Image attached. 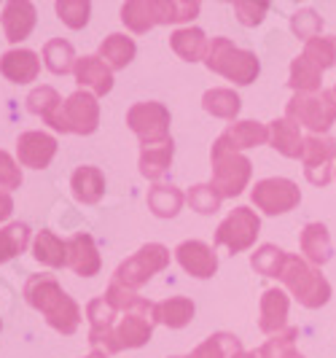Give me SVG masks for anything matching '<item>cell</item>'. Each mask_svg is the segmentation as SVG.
<instances>
[{
  "label": "cell",
  "mask_w": 336,
  "mask_h": 358,
  "mask_svg": "<svg viewBox=\"0 0 336 358\" xmlns=\"http://www.w3.org/2000/svg\"><path fill=\"white\" fill-rule=\"evenodd\" d=\"M24 299L59 334H73L81 323V307L65 294V288L57 283L54 275H33L24 283Z\"/></svg>",
  "instance_id": "6da1fadb"
},
{
  "label": "cell",
  "mask_w": 336,
  "mask_h": 358,
  "mask_svg": "<svg viewBox=\"0 0 336 358\" xmlns=\"http://www.w3.org/2000/svg\"><path fill=\"white\" fill-rule=\"evenodd\" d=\"M196 0H129L122 6V22L132 33H148L156 24H177L199 14Z\"/></svg>",
  "instance_id": "7a4b0ae2"
},
{
  "label": "cell",
  "mask_w": 336,
  "mask_h": 358,
  "mask_svg": "<svg viewBox=\"0 0 336 358\" xmlns=\"http://www.w3.org/2000/svg\"><path fill=\"white\" fill-rule=\"evenodd\" d=\"M205 65L207 71L218 73L224 78H229L240 87H248L258 78L261 73V62L258 57L248 49H240L231 43V38H212L210 46H207V57H205Z\"/></svg>",
  "instance_id": "3957f363"
},
{
  "label": "cell",
  "mask_w": 336,
  "mask_h": 358,
  "mask_svg": "<svg viewBox=\"0 0 336 358\" xmlns=\"http://www.w3.org/2000/svg\"><path fill=\"white\" fill-rule=\"evenodd\" d=\"M280 280L293 294V299L299 305L309 307V310H318V307L328 305V299H331V283L320 275V267L309 264L304 256L288 253Z\"/></svg>",
  "instance_id": "277c9868"
},
{
  "label": "cell",
  "mask_w": 336,
  "mask_h": 358,
  "mask_svg": "<svg viewBox=\"0 0 336 358\" xmlns=\"http://www.w3.org/2000/svg\"><path fill=\"white\" fill-rule=\"evenodd\" d=\"M285 119L296 127L312 129V135H326L336 122L334 90H323L318 94H293L285 106Z\"/></svg>",
  "instance_id": "5b68a950"
},
{
  "label": "cell",
  "mask_w": 336,
  "mask_h": 358,
  "mask_svg": "<svg viewBox=\"0 0 336 358\" xmlns=\"http://www.w3.org/2000/svg\"><path fill=\"white\" fill-rule=\"evenodd\" d=\"M212 162V180L210 186L221 194V197H240L250 183L253 176V164L245 154H237V151H210Z\"/></svg>",
  "instance_id": "8992f818"
},
{
  "label": "cell",
  "mask_w": 336,
  "mask_h": 358,
  "mask_svg": "<svg viewBox=\"0 0 336 358\" xmlns=\"http://www.w3.org/2000/svg\"><path fill=\"white\" fill-rule=\"evenodd\" d=\"M167 267H170V251L161 243H148V245H143L140 251L132 253L126 262H122L116 267L113 280L119 286L135 291V288L145 286L156 272H161V269Z\"/></svg>",
  "instance_id": "52a82bcc"
},
{
  "label": "cell",
  "mask_w": 336,
  "mask_h": 358,
  "mask_svg": "<svg viewBox=\"0 0 336 358\" xmlns=\"http://www.w3.org/2000/svg\"><path fill=\"white\" fill-rule=\"evenodd\" d=\"M126 127L140 138L143 145H159L173 141L170 138V110L154 103V100H145V103H135V106L126 110Z\"/></svg>",
  "instance_id": "ba28073f"
},
{
  "label": "cell",
  "mask_w": 336,
  "mask_h": 358,
  "mask_svg": "<svg viewBox=\"0 0 336 358\" xmlns=\"http://www.w3.org/2000/svg\"><path fill=\"white\" fill-rule=\"evenodd\" d=\"M258 232H261V218L256 215V210L240 205V208H234L218 224V229H215V245H224L229 253H242L256 243Z\"/></svg>",
  "instance_id": "9c48e42d"
},
{
  "label": "cell",
  "mask_w": 336,
  "mask_h": 358,
  "mask_svg": "<svg viewBox=\"0 0 336 358\" xmlns=\"http://www.w3.org/2000/svg\"><path fill=\"white\" fill-rule=\"evenodd\" d=\"M304 176L312 186H328L334 178V162H336V141L328 135H307L304 138Z\"/></svg>",
  "instance_id": "30bf717a"
},
{
  "label": "cell",
  "mask_w": 336,
  "mask_h": 358,
  "mask_svg": "<svg viewBox=\"0 0 336 358\" xmlns=\"http://www.w3.org/2000/svg\"><path fill=\"white\" fill-rule=\"evenodd\" d=\"M250 199L266 215H283L293 208H299L301 192L291 178H264L253 186Z\"/></svg>",
  "instance_id": "8fae6325"
},
{
  "label": "cell",
  "mask_w": 336,
  "mask_h": 358,
  "mask_svg": "<svg viewBox=\"0 0 336 358\" xmlns=\"http://www.w3.org/2000/svg\"><path fill=\"white\" fill-rule=\"evenodd\" d=\"M116 313H119V310L110 305L105 296L92 299V302L87 305L89 342H92V348L105 350L108 356L119 353V348H116V337H113V331H116Z\"/></svg>",
  "instance_id": "7c38bea8"
},
{
  "label": "cell",
  "mask_w": 336,
  "mask_h": 358,
  "mask_svg": "<svg viewBox=\"0 0 336 358\" xmlns=\"http://www.w3.org/2000/svg\"><path fill=\"white\" fill-rule=\"evenodd\" d=\"M54 154H57V141H54L49 132L30 129V132H22L17 138V157L22 167L46 170L52 164Z\"/></svg>",
  "instance_id": "4fadbf2b"
},
{
  "label": "cell",
  "mask_w": 336,
  "mask_h": 358,
  "mask_svg": "<svg viewBox=\"0 0 336 358\" xmlns=\"http://www.w3.org/2000/svg\"><path fill=\"white\" fill-rule=\"evenodd\" d=\"M269 143V124H261V122H234L231 127H226L218 138L212 148L218 151H245V148H256V145Z\"/></svg>",
  "instance_id": "5bb4252c"
},
{
  "label": "cell",
  "mask_w": 336,
  "mask_h": 358,
  "mask_svg": "<svg viewBox=\"0 0 336 358\" xmlns=\"http://www.w3.org/2000/svg\"><path fill=\"white\" fill-rule=\"evenodd\" d=\"M65 119L75 135H92L100 127V103L97 97L87 90L73 92L65 100Z\"/></svg>",
  "instance_id": "9a60e30c"
},
{
  "label": "cell",
  "mask_w": 336,
  "mask_h": 358,
  "mask_svg": "<svg viewBox=\"0 0 336 358\" xmlns=\"http://www.w3.org/2000/svg\"><path fill=\"white\" fill-rule=\"evenodd\" d=\"M27 110L30 113H36L41 116L46 124L57 129V132H71V127H68V119H65V103H62V97H59V92L54 90V87H38L27 94Z\"/></svg>",
  "instance_id": "2e32d148"
},
{
  "label": "cell",
  "mask_w": 336,
  "mask_h": 358,
  "mask_svg": "<svg viewBox=\"0 0 336 358\" xmlns=\"http://www.w3.org/2000/svg\"><path fill=\"white\" fill-rule=\"evenodd\" d=\"M175 259L189 275H194L199 280L212 278L218 272V256L202 240H186V243H180L175 248Z\"/></svg>",
  "instance_id": "e0dca14e"
},
{
  "label": "cell",
  "mask_w": 336,
  "mask_h": 358,
  "mask_svg": "<svg viewBox=\"0 0 336 358\" xmlns=\"http://www.w3.org/2000/svg\"><path fill=\"white\" fill-rule=\"evenodd\" d=\"M288 307L291 299L283 288H266L264 296H261V318H258V329L275 337L288 329Z\"/></svg>",
  "instance_id": "ac0fdd59"
},
{
  "label": "cell",
  "mask_w": 336,
  "mask_h": 358,
  "mask_svg": "<svg viewBox=\"0 0 336 358\" xmlns=\"http://www.w3.org/2000/svg\"><path fill=\"white\" fill-rule=\"evenodd\" d=\"M68 267L81 278H92L100 272L103 259H100V251L89 234L78 232L68 240Z\"/></svg>",
  "instance_id": "d6986e66"
},
{
  "label": "cell",
  "mask_w": 336,
  "mask_h": 358,
  "mask_svg": "<svg viewBox=\"0 0 336 358\" xmlns=\"http://www.w3.org/2000/svg\"><path fill=\"white\" fill-rule=\"evenodd\" d=\"M75 81L81 90H92L94 97H103L108 92L113 90V73L108 68L100 57H81L75 62Z\"/></svg>",
  "instance_id": "ffe728a7"
},
{
  "label": "cell",
  "mask_w": 336,
  "mask_h": 358,
  "mask_svg": "<svg viewBox=\"0 0 336 358\" xmlns=\"http://www.w3.org/2000/svg\"><path fill=\"white\" fill-rule=\"evenodd\" d=\"M36 27V6L30 0H11L3 8V33L6 41L19 43L33 33Z\"/></svg>",
  "instance_id": "44dd1931"
},
{
  "label": "cell",
  "mask_w": 336,
  "mask_h": 358,
  "mask_svg": "<svg viewBox=\"0 0 336 358\" xmlns=\"http://www.w3.org/2000/svg\"><path fill=\"white\" fill-rule=\"evenodd\" d=\"M0 73L11 84H30L41 73V59L30 49H11L0 57Z\"/></svg>",
  "instance_id": "7402d4cb"
},
{
  "label": "cell",
  "mask_w": 336,
  "mask_h": 358,
  "mask_svg": "<svg viewBox=\"0 0 336 358\" xmlns=\"http://www.w3.org/2000/svg\"><path fill=\"white\" fill-rule=\"evenodd\" d=\"M299 245H301L304 259H307L309 264H315V267L328 264L331 256H334L331 234H328V229H326V224H318V221H315V224H307V227L301 229Z\"/></svg>",
  "instance_id": "603a6c76"
},
{
  "label": "cell",
  "mask_w": 336,
  "mask_h": 358,
  "mask_svg": "<svg viewBox=\"0 0 336 358\" xmlns=\"http://www.w3.org/2000/svg\"><path fill=\"white\" fill-rule=\"evenodd\" d=\"M151 334H154V321L140 313H124V318L116 323V331H113L119 350L143 348L145 342H151Z\"/></svg>",
  "instance_id": "cb8c5ba5"
},
{
  "label": "cell",
  "mask_w": 336,
  "mask_h": 358,
  "mask_svg": "<svg viewBox=\"0 0 336 358\" xmlns=\"http://www.w3.org/2000/svg\"><path fill=\"white\" fill-rule=\"evenodd\" d=\"M71 189L73 197L84 205H97L103 194H105V176L100 167L92 164H81L75 167V173L71 176Z\"/></svg>",
  "instance_id": "d4e9b609"
},
{
  "label": "cell",
  "mask_w": 336,
  "mask_h": 358,
  "mask_svg": "<svg viewBox=\"0 0 336 358\" xmlns=\"http://www.w3.org/2000/svg\"><path fill=\"white\" fill-rule=\"evenodd\" d=\"M269 143L288 159H299L301 151H304V135L293 122L275 119V122H269Z\"/></svg>",
  "instance_id": "484cf974"
},
{
  "label": "cell",
  "mask_w": 336,
  "mask_h": 358,
  "mask_svg": "<svg viewBox=\"0 0 336 358\" xmlns=\"http://www.w3.org/2000/svg\"><path fill=\"white\" fill-rule=\"evenodd\" d=\"M170 46H173V52H175L180 59H186V62H199V59L207 57L210 41L205 36V30H199V27H180V30H175V33L170 36Z\"/></svg>",
  "instance_id": "4316f807"
},
{
  "label": "cell",
  "mask_w": 336,
  "mask_h": 358,
  "mask_svg": "<svg viewBox=\"0 0 336 358\" xmlns=\"http://www.w3.org/2000/svg\"><path fill=\"white\" fill-rule=\"evenodd\" d=\"M173 157H175V145L173 141L159 145H143L140 148V159H138V167H140V176L148 180H159L170 164H173Z\"/></svg>",
  "instance_id": "83f0119b"
},
{
  "label": "cell",
  "mask_w": 336,
  "mask_h": 358,
  "mask_svg": "<svg viewBox=\"0 0 336 358\" xmlns=\"http://www.w3.org/2000/svg\"><path fill=\"white\" fill-rule=\"evenodd\" d=\"M288 87L293 90V94H318L323 92V71L312 59H307L304 54H299L293 62H291V78H288Z\"/></svg>",
  "instance_id": "f1b7e54d"
},
{
  "label": "cell",
  "mask_w": 336,
  "mask_h": 358,
  "mask_svg": "<svg viewBox=\"0 0 336 358\" xmlns=\"http://www.w3.org/2000/svg\"><path fill=\"white\" fill-rule=\"evenodd\" d=\"M135 52H138V46H135V41L124 33H110V36L100 43V59L105 62L110 71H124L126 65L135 59Z\"/></svg>",
  "instance_id": "f546056e"
},
{
  "label": "cell",
  "mask_w": 336,
  "mask_h": 358,
  "mask_svg": "<svg viewBox=\"0 0 336 358\" xmlns=\"http://www.w3.org/2000/svg\"><path fill=\"white\" fill-rule=\"evenodd\" d=\"M191 318H194V302L186 296H170L164 302H156L151 315L154 323L170 326V329H183L186 323H191Z\"/></svg>",
  "instance_id": "4dcf8cb0"
},
{
  "label": "cell",
  "mask_w": 336,
  "mask_h": 358,
  "mask_svg": "<svg viewBox=\"0 0 336 358\" xmlns=\"http://www.w3.org/2000/svg\"><path fill=\"white\" fill-rule=\"evenodd\" d=\"M148 208H151V213L159 215V218H175L180 213V208H183V192L173 186V183H156V186H151L148 189Z\"/></svg>",
  "instance_id": "1f68e13d"
},
{
  "label": "cell",
  "mask_w": 336,
  "mask_h": 358,
  "mask_svg": "<svg viewBox=\"0 0 336 358\" xmlns=\"http://www.w3.org/2000/svg\"><path fill=\"white\" fill-rule=\"evenodd\" d=\"M33 256L46 267H68V243H62L54 232L43 229L33 240Z\"/></svg>",
  "instance_id": "d6a6232c"
},
{
  "label": "cell",
  "mask_w": 336,
  "mask_h": 358,
  "mask_svg": "<svg viewBox=\"0 0 336 358\" xmlns=\"http://www.w3.org/2000/svg\"><path fill=\"white\" fill-rule=\"evenodd\" d=\"M202 108L210 116H215V119H229V122H234L237 113H240V108H242V100H240V94L234 90L218 87V90H207L202 94Z\"/></svg>",
  "instance_id": "836d02e7"
},
{
  "label": "cell",
  "mask_w": 336,
  "mask_h": 358,
  "mask_svg": "<svg viewBox=\"0 0 336 358\" xmlns=\"http://www.w3.org/2000/svg\"><path fill=\"white\" fill-rule=\"evenodd\" d=\"M237 353H242V342L237 340L234 334L218 331V334L207 337L202 345H196L189 356L180 358H234Z\"/></svg>",
  "instance_id": "e575fe53"
},
{
  "label": "cell",
  "mask_w": 336,
  "mask_h": 358,
  "mask_svg": "<svg viewBox=\"0 0 336 358\" xmlns=\"http://www.w3.org/2000/svg\"><path fill=\"white\" fill-rule=\"evenodd\" d=\"M43 62L54 76H65V73L75 71V52L65 38H52L46 46H43Z\"/></svg>",
  "instance_id": "d590c367"
},
{
  "label": "cell",
  "mask_w": 336,
  "mask_h": 358,
  "mask_svg": "<svg viewBox=\"0 0 336 358\" xmlns=\"http://www.w3.org/2000/svg\"><path fill=\"white\" fill-rule=\"evenodd\" d=\"M105 299L116 307L119 313H140V315H154V305H151L148 299L138 296V294H135V291H129V288L119 286L116 280H110V286H108V291H105Z\"/></svg>",
  "instance_id": "8d00e7d4"
},
{
  "label": "cell",
  "mask_w": 336,
  "mask_h": 358,
  "mask_svg": "<svg viewBox=\"0 0 336 358\" xmlns=\"http://www.w3.org/2000/svg\"><path fill=\"white\" fill-rule=\"evenodd\" d=\"M27 245H30V227L27 224L17 221V224H8L6 229H0V264L24 253Z\"/></svg>",
  "instance_id": "74e56055"
},
{
  "label": "cell",
  "mask_w": 336,
  "mask_h": 358,
  "mask_svg": "<svg viewBox=\"0 0 336 358\" xmlns=\"http://www.w3.org/2000/svg\"><path fill=\"white\" fill-rule=\"evenodd\" d=\"M285 259H288V253L283 248L266 243V245H261L258 251L250 256V264H253V269L258 275H264V278H280L285 269Z\"/></svg>",
  "instance_id": "f35d334b"
},
{
  "label": "cell",
  "mask_w": 336,
  "mask_h": 358,
  "mask_svg": "<svg viewBox=\"0 0 336 358\" xmlns=\"http://www.w3.org/2000/svg\"><path fill=\"white\" fill-rule=\"evenodd\" d=\"M296 337H299V329L288 326L285 331L269 337L258 348V358H299V353H296Z\"/></svg>",
  "instance_id": "ab89813d"
},
{
  "label": "cell",
  "mask_w": 336,
  "mask_h": 358,
  "mask_svg": "<svg viewBox=\"0 0 336 358\" xmlns=\"http://www.w3.org/2000/svg\"><path fill=\"white\" fill-rule=\"evenodd\" d=\"M304 57L312 59L320 71H328L336 65V36H318L304 43Z\"/></svg>",
  "instance_id": "60d3db41"
},
{
  "label": "cell",
  "mask_w": 336,
  "mask_h": 358,
  "mask_svg": "<svg viewBox=\"0 0 336 358\" xmlns=\"http://www.w3.org/2000/svg\"><path fill=\"white\" fill-rule=\"evenodd\" d=\"M54 8H57L59 19H62L71 30H81V27H87L92 3H89V0H57Z\"/></svg>",
  "instance_id": "b9f144b4"
},
{
  "label": "cell",
  "mask_w": 336,
  "mask_h": 358,
  "mask_svg": "<svg viewBox=\"0 0 336 358\" xmlns=\"http://www.w3.org/2000/svg\"><path fill=\"white\" fill-rule=\"evenodd\" d=\"M291 30H293V36L299 38V41H312V38L320 36V30H323V17H320L318 11H312V8H301L296 11L293 17H291Z\"/></svg>",
  "instance_id": "7bdbcfd3"
},
{
  "label": "cell",
  "mask_w": 336,
  "mask_h": 358,
  "mask_svg": "<svg viewBox=\"0 0 336 358\" xmlns=\"http://www.w3.org/2000/svg\"><path fill=\"white\" fill-rule=\"evenodd\" d=\"M186 199H189V205L194 208L196 213H202V215L215 213V210L221 208V202H224V197L212 189L210 183H196V186H191Z\"/></svg>",
  "instance_id": "ee69618b"
},
{
  "label": "cell",
  "mask_w": 336,
  "mask_h": 358,
  "mask_svg": "<svg viewBox=\"0 0 336 358\" xmlns=\"http://www.w3.org/2000/svg\"><path fill=\"white\" fill-rule=\"evenodd\" d=\"M266 11H269V6H266V3H256V0H237V3H234V14L240 19V24H245V27L261 24L266 17Z\"/></svg>",
  "instance_id": "f6af8a7d"
},
{
  "label": "cell",
  "mask_w": 336,
  "mask_h": 358,
  "mask_svg": "<svg viewBox=\"0 0 336 358\" xmlns=\"http://www.w3.org/2000/svg\"><path fill=\"white\" fill-rule=\"evenodd\" d=\"M22 186V167H19L14 157L8 151H0V189L11 192Z\"/></svg>",
  "instance_id": "bcb514c9"
},
{
  "label": "cell",
  "mask_w": 336,
  "mask_h": 358,
  "mask_svg": "<svg viewBox=\"0 0 336 358\" xmlns=\"http://www.w3.org/2000/svg\"><path fill=\"white\" fill-rule=\"evenodd\" d=\"M11 213H14V199L8 192H0V221H6Z\"/></svg>",
  "instance_id": "7dc6e473"
},
{
  "label": "cell",
  "mask_w": 336,
  "mask_h": 358,
  "mask_svg": "<svg viewBox=\"0 0 336 358\" xmlns=\"http://www.w3.org/2000/svg\"><path fill=\"white\" fill-rule=\"evenodd\" d=\"M87 358H108V353H105V350H100V348H94V350H92Z\"/></svg>",
  "instance_id": "c3c4849f"
},
{
  "label": "cell",
  "mask_w": 336,
  "mask_h": 358,
  "mask_svg": "<svg viewBox=\"0 0 336 358\" xmlns=\"http://www.w3.org/2000/svg\"><path fill=\"white\" fill-rule=\"evenodd\" d=\"M234 358H258V353H248V350H242V353H237Z\"/></svg>",
  "instance_id": "681fc988"
},
{
  "label": "cell",
  "mask_w": 336,
  "mask_h": 358,
  "mask_svg": "<svg viewBox=\"0 0 336 358\" xmlns=\"http://www.w3.org/2000/svg\"><path fill=\"white\" fill-rule=\"evenodd\" d=\"M334 94H336V87H334Z\"/></svg>",
  "instance_id": "f907efd6"
},
{
  "label": "cell",
  "mask_w": 336,
  "mask_h": 358,
  "mask_svg": "<svg viewBox=\"0 0 336 358\" xmlns=\"http://www.w3.org/2000/svg\"><path fill=\"white\" fill-rule=\"evenodd\" d=\"M334 176H336V170H334Z\"/></svg>",
  "instance_id": "816d5d0a"
},
{
  "label": "cell",
  "mask_w": 336,
  "mask_h": 358,
  "mask_svg": "<svg viewBox=\"0 0 336 358\" xmlns=\"http://www.w3.org/2000/svg\"><path fill=\"white\" fill-rule=\"evenodd\" d=\"M299 358H304V356H299Z\"/></svg>",
  "instance_id": "f5cc1de1"
},
{
  "label": "cell",
  "mask_w": 336,
  "mask_h": 358,
  "mask_svg": "<svg viewBox=\"0 0 336 358\" xmlns=\"http://www.w3.org/2000/svg\"><path fill=\"white\" fill-rule=\"evenodd\" d=\"M0 326H3V323H0Z\"/></svg>",
  "instance_id": "db71d44e"
}]
</instances>
